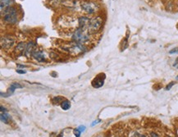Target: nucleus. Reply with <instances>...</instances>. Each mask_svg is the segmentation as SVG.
I'll use <instances>...</instances> for the list:
<instances>
[{
	"label": "nucleus",
	"mask_w": 178,
	"mask_h": 137,
	"mask_svg": "<svg viewBox=\"0 0 178 137\" xmlns=\"http://www.w3.org/2000/svg\"><path fill=\"white\" fill-rule=\"evenodd\" d=\"M106 77L104 73H100L98 76H96L94 77V79L92 80L91 85L94 88H100L102 87L104 84V80H105Z\"/></svg>",
	"instance_id": "obj_6"
},
{
	"label": "nucleus",
	"mask_w": 178,
	"mask_h": 137,
	"mask_svg": "<svg viewBox=\"0 0 178 137\" xmlns=\"http://www.w3.org/2000/svg\"><path fill=\"white\" fill-rule=\"evenodd\" d=\"M26 44L25 43H23V42L19 43L13 51L14 56H16L17 58H18L20 56L23 55V53H25L26 52Z\"/></svg>",
	"instance_id": "obj_8"
},
{
	"label": "nucleus",
	"mask_w": 178,
	"mask_h": 137,
	"mask_svg": "<svg viewBox=\"0 0 178 137\" xmlns=\"http://www.w3.org/2000/svg\"><path fill=\"white\" fill-rule=\"evenodd\" d=\"M132 137H145L144 135H141V134H139V133H135V135H133Z\"/></svg>",
	"instance_id": "obj_19"
},
{
	"label": "nucleus",
	"mask_w": 178,
	"mask_h": 137,
	"mask_svg": "<svg viewBox=\"0 0 178 137\" xmlns=\"http://www.w3.org/2000/svg\"><path fill=\"white\" fill-rule=\"evenodd\" d=\"M32 57L39 63H45L47 61L46 57H45L44 53L42 52V51H39V50H35L33 53H32Z\"/></svg>",
	"instance_id": "obj_9"
},
{
	"label": "nucleus",
	"mask_w": 178,
	"mask_h": 137,
	"mask_svg": "<svg viewBox=\"0 0 178 137\" xmlns=\"http://www.w3.org/2000/svg\"><path fill=\"white\" fill-rule=\"evenodd\" d=\"M97 137H103V136H100V135H99V136H97Z\"/></svg>",
	"instance_id": "obj_23"
},
{
	"label": "nucleus",
	"mask_w": 178,
	"mask_h": 137,
	"mask_svg": "<svg viewBox=\"0 0 178 137\" xmlns=\"http://www.w3.org/2000/svg\"><path fill=\"white\" fill-rule=\"evenodd\" d=\"M17 73H19V74H25L26 71H23V70H17Z\"/></svg>",
	"instance_id": "obj_20"
},
{
	"label": "nucleus",
	"mask_w": 178,
	"mask_h": 137,
	"mask_svg": "<svg viewBox=\"0 0 178 137\" xmlns=\"http://www.w3.org/2000/svg\"><path fill=\"white\" fill-rule=\"evenodd\" d=\"M177 79H178V77H177Z\"/></svg>",
	"instance_id": "obj_25"
},
{
	"label": "nucleus",
	"mask_w": 178,
	"mask_h": 137,
	"mask_svg": "<svg viewBox=\"0 0 178 137\" xmlns=\"http://www.w3.org/2000/svg\"><path fill=\"white\" fill-rule=\"evenodd\" d=\"M170 53H178V47L177 48H175V49H173V50H171L170 51Z\"/></svg>",
	"instance_id": "obj_18"
},
{
	"label": "nucleus",
	"mask_w": 178,
	"mask_h": 137,
	"mask_svg": "<svg viewBox=\"0 0 178 137\" xmlns=\"http://www.w3.org/2000/svg\"><path fill=\"white\" fill-rule=\"evenodd\" d=\"M61 107H62L63 109L67 110L70 108V107H71V104H70V102L67 101V100H63V101L61 103Z\"/></svg>",
	"instance_id": "obj_14"
},
{
	"label": "nucleus",
	"mask_w": 178,
	"mask_h": 137,
	"mask_svg": "<svg viewBox=\"0 0 178 137\" xmlns=\"http://www.w3.org/2000/svg\"><path fill=\"white\" fill-rule=\"evenodd\" d=\"M174 84H175V82H173H173L170 83L169 85H167V87H166V90H167V91H169L170 89H171V88L173 87V85H174Z\"/></svg>",
	"instance_id": "obj_17"
},
{
	"label": "nucleus",
	"mask_w": 178,
	"mask_h": 137,
	"mask_svg": "<svg viewBox=\"0 0 178 137\" xmlns=\"http://www.w3.org/2000/svg\"><path fill=\"white\" fill-rule=\"evenodd\" d=\"M1 121L3 123H9L10 121V117H9V113L7 112L6 109L3 106H1V115H0Z\"/></svg>",
	"instance_id": "obj_12"
},
{
	"label": "nucleus",
	"mask_w": 178,
	"mask_h": 137,
	"mask_svg": "<svg viewBox=\"0 0 178 137\" xmlns=\"http://www.w3.org/2000/svg\"><path fill=\"white\" fill-rule=\"evenodd\" d=\"M176 61H177V62H178V58H177V59H176Z\"/></svg>",
	"instance_id": "obj_24"
},
{
	"label": "nucleus",
	"mask_w": 178,
	"mask_h": 137,
	"mask_svg": "<svg viewBox=\"0 0 178 137\" xmlns=\"http://www.w3.org/2000/svg\"><path fill=\"white\" fill-rule=\"evenodd\" d=\"M63 50L68 52L71 56H78L80 54H82L86 51V47L83 44L74 41L63 47Z\"/></svg>",
	"instance_id": "obj_1"
},
{
	"label": "nucleus",
	"mask_w": 178,
	"mask_h": 137,
	"mask_svg": "<svg viewBox=\"0 0 178 137\" xmlns=\"http://www.w3.org/2000/svg\"><path fill=\"white\" fill-rule=\"evenodd\" d=\"M74 133H75V135H76V137H80V134L81 132H80L79 129L77 128V129H75V130H74Z\"/></svg>",
	"instance_id": "obj_16"
},
{
	"label": "nucleus",
	"mask_w": 178,
	"mask_h": 137,
	"mask_svg": "<svg viewBox=\"0 0 178 137\" xmlns=\"http://www.w3.org/2000/svg\"><path fill=\"white\" fill-rule=\"evenodd\" d=\"M85 126H80V127L78 129H79L80 132H84V131H85Z\"/></svg>",
	"instance_id": "obj_21"
},
{
	"label": "nucleus",
	"mask_w": 178,
	"mask_h": 137,
	"mask_svg": "<svg viewBox=\"0 0 178 137\" xmlns=\"http://www.w3.org/2000/svg\"><path fill=\"white\" fill-rule=\"evenodd\" d=\"M81 9L83 11L87 12V13L92 14L97 11L99 9V5L95 3H91V2H84L81 3Z\"/></svg>",
	"instance_id": "obj_5"
},
{
	"label": "nucleus",
	"mask_w": 178,
	"mask_h": 137,
	"mask_svg": "<svg viewBox=\"0 0 178 137\" xmlns=\"http://www.w3.org/2000/svg\"><path fill=\"white\" fill-rule=\"evenodd\" d=\"M150 137H159V136L156 134V133H152V134L150 135Z\"/></svg>",
	"instance_id": "obj_22"
},
{
	"label": "nucleus",
	"mask_w": 178,
	"mask_h": 137,
	"mask_svg": "<svg viewBox=\"0 0 178 137\" xmlns=\"http://www.w3.org/2000/svg\"><path fill=\"white\" fill-rule=\"evenodd\" d=\"M11 3L12 0H1V10L3 11V9H6L9 8Z\"/></svg>",
	"instance_id": "obj_13"
},
{
	"label": "nucleus",
	"mask_w": 178,
	"mask_h": 137,
	"mask_svg": "<svg viewBox=\"0 0 178 137\" xmlns=\"http://www.w3.org/2000/svg\"><path fill=\"white\" fill-rule=\"evenodd\" d=\"M22 85H20L19 83L14 82L10 85V87L9 88V90H8V91H7L5 94L1 93V94H2V96H5V97H7V96H10L11 94H12L14 93V91H16L17 89H18V88H22Z\"/></svg>",
	"instance_id": "obj_10"
},
{
	"label": "nucleus",
	"mask_w": 178,
	"mask_h": 137,
	"mask_svg": "<svg viewBox=\"0 0 178 137\" xmlns=\"http://www.w3.org/2000/svg\"><path fill=\"white\" fill-rule=\"evenodd\" d=\"M63 100H64V99H63V97H59V96H58V97H54V98L53 99L52 101L53 104H59V103H62Z\"/></svg>",
	"instance_id": "obj_15"
},
{
	"label": "nucleus",
	"mask_w": 178,
	"mask_h": 137,
	"mask_svg": "<svg viewBox=\"0 0 178 137\" xmlns=\"http://www.w3.org/2000/svg\"><path fill=\"white\" fill-rule=\"evenodd\" d=\"M36 46V44L35 42H29L27 44H26V49L25 55L26 57H30L32 56V53L35 51V47Z\"/></svg>",
	"instance_id": "obj_11"
},
{
	"label": "nucleus",
	"mask_w": 178,
	"mask_h": 137,
	"mask_svg": "<svg viewBox=\"0 0 178 137\" xmlns=\"http://www.w3.org/2000/svg\"><path fill=\"white\" fill-rule=\"evenodd\" d=\"M3 21L9 24H15L17 22V10L13 7H9L4 10Z\"/></svg>",
	"instance_id": "obj_3"
},
{
	"label": "nucleus",
	"mask_w": 178,
	"mask_h": 137,
	"mask_svg": "<svg viewBox=\"0 0 178 137\" xmlns=\"http://www.w3.org/2000/svg\"><path fill=\"white\" fill-rule=\"evenodd\" d=\"M14 43H15V39L10 36H4L1 39V46L5 50H9L12 48L13 46Z\"/></svg>",
	"instance_id": "obj_7"
},
{
	"label": "nucleus",
	"mask_w": 178,
	"mask_h": 137,
	"mask_svg": "<svg viewBox=\"0 0 178 137\" xmlns=\"http://www.w3.org/2000/svg\"><path fill=\"white\" fill-rule=\"evenodd\" d=\"M102 25H103V20L101 19V17H95L94 18H91L88 25V32L90 35L97 33L102 27Z\"/></svg>",
	"instance_id": "obj_4"
},
{
	"label": "nucleus",
	"mask_w": 178,
	"mask_h": 137,
	"mask_svg": "<svg viewBox=\"0 0 178 137\" xmlns=\"http://www.w3.org/2000/svg\"><path fill=\"white\" fill-rule=\"evenodd\" d=\"M90 34L88 33L87 30H83L80 28H77V30H75L71 39H73V41L77 42V43H80V44H84L85 42H87L90 39Z\"/></svg>",
	"instance_id": "obj_2"
}]
</instances>
